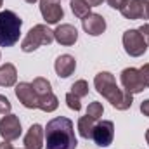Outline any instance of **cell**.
<instances>
[{
	"instance_id": "16",
	"label": "cell",
	"mask_w": 149,
	"mask_h": 149,
	"mask_svg": "<svg viewBox=\"0 0 149 149\" xmlns=\"http://www.w3.org/2000/svg\"><path fill=\"white\" fill-rule=\"evenodd\" d=\"M16 80H17V71L14 64L5 63L3 66H0V85L2 87H12Z\"/></svg>"
},
{
	"instance_id": "26",
	"label": "cell",
	"mask_w": 149,
	"mask_h": 149,
	"mask_svg": "<svg viewBox=\"0 0 149 149\" xmlns=\"http://www.w3.org/2000/svg\"><path fill=\"white\" fill-rule=\"evenodd\" d=\"M139 33L142 35V38L146 40V43L149 45V24H142V26L139 28Z\"/></svg>"
},
{
	"instance_id": "19",
	"label": "cell",
	"mask_w": 149,
	"mask_h": 149,
	"mask_svg": "<svg viewBox=\"0 0 149 149\" xmlns=\"http://www.w3.org/2000/svg\"><path fill=\"white\" fill-rule=\"evenodd\" d=\"M71 10L76 17L83 19L90 14V5L85 2V0H71Z\"/></svg>"
},
{
	"instance_id": "11",
	"label": "cell",
	"mask_w": 149,
	"mask_h": 149,
	"mask_svg": "<svg viewBox=\"0 0 149 149\" xmlns=\"http://www.w3.org/2000/svg\"><path fill=\"white\" fill-rule=\"evenodd\" d=\"M16 97L19 99V102L28 108V109H37L38 106V97L31 87V83H26V81H21L16 85Z\"/></svg>"
},
{
	"instance_id": "14",
	"label": "cell",
	"mask_w": 149,
	"mask_h": 149,
	"mask_svg": "<svg viewBox=\"0 0 149 149\" xmlns=\"http://www.w3.org/2000/svg\"><path fill=\"white\" fill-rule=\"evenodd\" d=\"M43 128L35 123L30 127L28 134L24 135V149H42L43 148Z\"/></svg>"
},
{
	"instance_id": "28",
	"label": "cell",
	"mask_w": 149,
	"mask_h": 149,
	"mask_svg": "<svg viewBox=\"0 0 149 149\" xmlns=\"http://www.w3.org/2000/svg\"><path fill=\"white\" fill-rule=\"evenodd\" d=\"M141 111L144 116H149V99L148 101H142V104H141Z\"/></svg>"
},
{
	"instance_id": "15",
	"label": "cell",
	"mask_w": 149,
	"mask_h": 149,
	"mask_svg": "<svg viewBox=\"0 0 149 149\" xmlns=\"http://www.w3.org/2000/svg\"><path fill=\"white\" fill-rule=\"evenodd\" d=\"M54 68H56L57 76H61V78H68L70 74H73L74 68H76V61H74L73 56H70V54H63V56H59V57L56 59Z\"/></svg>"
},
{
	"instance_id": "18",
	"label": "cell",
	"mask_w": 149,
	"mask_h": 149,
	"mask_svg": "<svg viewBox=\"0 0 149 149\" xmlns=\"http://www.w3.org/2000/svg\"><path fill=\"white\" fill-rule=\"evenodd\" d=\"M94 127H95V120L92 116H81L78 120V132L83 139H92V132H94Z\"/></svg>"
},
{
	"instance_id": "25",
	"label": "cell",
	"mask_w": 149,
	"mask_h": 149,
	"mask_svg": "<svg viewBox=\"0 0 149 149\" xmlns=\"http://www.w3.org/2000/svg\"><path fill=\"white\" fill-rule=\"evenodd\" d=\"M139 71H141V78H142V81H144L146 88H149V63H148V64H144Z\"/></svg>"
},
{
	"instance_id": "6",
	"label": "cell",
	"mask_w": 149,
	"mask_h": 149,
	"mask_svg": "<svg viewBox=\"0 0 149 149\" xmlns=\"http://www.w3.org/2000/svg\"><path fill=\"white\" fill-rule=\"evenodd\" d=\"M120 12L127 19H149V0H125Z\"/></svg>"
},
{
	"instance_id": "20",
	"label": "cell",
	"mask_w": 149,
	"mask_h": 149,
	"mask_svg": "<svg viewBox=\"0 0 149 149\" xmlns=\"http://www.w3.org/2000/svg\"><path fill=\"white\" fill-rule=\"evenodd\" d=\"M31 87H33V90H35L37 97H38V95H43V94L52 92V90H50V81H49L47 78H42V76H38V78L33 80Z\"/></svg>"
},
{
	"instance_id": "22",
	"label": "cell",
	"mask_w": 149,
	"mask_h": 149,
	"mask_svg": "<svg viewBox=\"0 0 149 149\" xmlns=\"http://www.w3.org/2000/svg\"><path fill=\"white\" fill-rule=\"evenodd\" d=\"M102 113H104V108H102V104H101V102H97V101L90 102V104H88V108H87V114H88V116H92L94 120H99V118L102 116Z\"/></svg>"
},
{
	"instance_id": "7",
	"label": "cell",
	"mask_w": 149,
	"mask_h": 149,
	"mask_svg": "<svg viewBox=\"0 0 149 149\" xmlns=\"http://www.w3.org/2000/svg\"><path fill=\"white\" fill-rule=\"evenodd\" d=\"M121 85H123L125 92H128L132 95L146 90V85L141 78V71L137 68H125L121 71Z\"/></svg>"
},
{
	"instance_id": "30",
	"label": "cell",
	"mask_w": 149,
	"mask_h": 149,
	"mask_svg": "<svg viewBox=\"0 0 149 149\" xmlns=\"http://www.w3.org/2000/svg\"><path fill=\"white\" fill-rule=\"evenodd\" d=\"M0 149H14V148H12V144H9L7 141H3V142L0 144Z\"/></svg>"
},
{
	"instance_id": "17",
	"label": "cell",
	"mask_w": 149,
	"mask_h": 149,
	"mask_svg": "<svg viewBox=\"0 0 149 149\" xmlns=\"http://www.w3.org/2000/svg\"><path fill=\"white\" fill-rule=\"evenodd\" d=\"M57 106H59V102H57V97L52 94V92H49V94H43V95H38V109H42V111L45 113H52L57 109Z\"/></svg>"
},
{
	"instance_id": "33",
	"label": "cell",
	"mask_w": 149,
	"mask_h": 149,
	"mask_svg": "<svg viewBox=\"0 0 149 149\" xmlns=\"http://www.w3.org/2000/svg\"><path fill=\"white\" fill-rule=\"evenodd\" d=\"M2 2H3V0H0V5H2Z\"/></svg>"
},
{
	"instance_id": "5",
	"label": "cell",
	"mask_w": 149,
	"mask_h": 149,
	"mask_svg": "<svg viewBox=\"0 0 149 149\" xmlns=\"http://www.w3.org/2000/svg\"><path fill=\"white\" fill-rule=\"evenodd\" d=\"M123 47L125 52L132 57H141L148 50V43L139 33V30H127L123 33Z\"/></svg>"
},
{
	"instance_id": "31",
	"label": "cell",
	"mask_w": 149,
	"mask_h": 149,
	"mask_svg": "<svg viewBox=\"0 0 149 149\" xmlns=\"http://www.w3.org/2000/svg\"><path fill=\"white\" fill-rule=\"evenodd\" d=\"M146 141H148V144H149V130L146 132Z\"/></svg>"
},
{
	"instance_id": "23",
	"label": "cell",
	"mask_w": 149,
	"mask_h": 149,
	"mask_svg": "<svg viewBox=\"0 0 149 149\" xmlns=\"http://www.w3.org/2000/svg\"><path fill=\"white\" fill-rule=\"evenodd\" d=\"M66 102H68V108L73 109V111H80L81 109V104H80V97H76L74 94H66Z\"/></svg>"
},
{
	"instance_id": "24",
	"label": "cell",
	"mask_w": 149,
	"mask_h": 149,
	"mask_svg": "<svg viewBox=\"0 0 149 149\" xmlns=\"http://www.w3.org/2000/svg\"><path fill=\"white\" fill-rule=\"evenodd\" d=\"M10 102H9V99L5 97V95H0V114H9L10 111Z\"/></svg>"
},
{
	"instance_id": "13",
	"label": "cell",
	"mask_w": 149,
	"mask_h": 149,
	"mask_svg": "<svg viewBox=\"0 0 149 149\" xmlns=\"http://www.w3.org/2000/svg\"><path fill=\"white\" fill-rule=\"evenodd\" d=\"M54 40L61 45H73L78 40V31L73 24H61L54 30Z\"/></svg>"
},
{
	"instance_id": "8",
	"label": "cell",
	"mask_w": 149,
	"mask_h": 149,
	"mask_svg": "<svg viewBox=\"0 0 149 149\" xmlns=\"http://www.w3.org/2000/svg\"><path fill=\"white\" fill-rule=\"evenodd\" d=\"M113 137H114V125L109 120H102L99 123H95L94 127V132H92V139L97 146L101 148H108L113 142Z\"/></svg>"
},
{
	"instance_id": "29",
	"label": "cell",
	"mask_w": 149,
	"mask_h": 149,
	"mask_svg": "<svg viewBox=\"0 0 149 149\" xmlns=\"http://www.w3.org/2000/svg\"><path fill=\"white\" fill-rule=\"evenodd\" d=\"M85 2H87V3H88L90 7H95V5H101V3H102L104 0H85Z\"/></svg>"
},
{
	"instance_id": "4",
	"label": "cell",
	"mask_w": 149,
	"mask_h": 149,
	"mask_svg": "<svg viewBox=\"0 0 149 149\" xmlns=\"http://www.w3.org/2000/svg\"><path fill=\"white\" fill-rule=\"evenodd\" d=\"M52 42H54V31H50L47 24H37L24 37L21 49L23 52H33L42 45H50Z\"/></svg>"
},
{
	"instance_id": "21",
	"label": "cell",
	"mask_w": 149,
	"mask_h": 149,
	"mask_svg": "<svg viewBox=\"0 0 149 149\" xmlns=\"http://www.w3.org/2000/svg\"><path fill=\"white\" fill-rule=\"evenodd\" d=\"M71 94H74L76 97H85V95H88V83L85 81V80H78V81H74L73 85H71Z\"/></svg>"
},
{
	"instance_id": "27",
	"label": "cell",
	"mask_w": 149,
	"mask_h": 149,
	"mask_svg": "<svg viewBox=\"0 0 149 149\" xmlns=\"http://www.w3.org/2000/svg\"><path fill=\"white\" fill-rule=\"evenodd\" d=\"M106 2L109 3V7H113V9H118V10H120V7L123 5V2H125V0H106Z\"/></svg>"
},
{
	"instance_id": "32",
	"label": "cell",
	"mask_w": 149,
	"mask_h": 149,
	"mask_svg": "<svg viewBox=\"0 0 149 149\" xmlns=\"http://www.w3.org/2000/svg\"><path fill=\"white\" fill-rule=\"evenodd\" d=\"M24 2H28V3H35L37 0H24Z\"/></svg>"
},
{
	"instance_id": "9",
	"label": "cell",
	"mask_w": 149,
	"mask_h": 149,
	"mask_svg": "<svg viewBox=\"0 0 149 149\" xmlns=\"http://www.w3.org/2000/svg\"><path fill=\"white\" fill-rule=\"evenodd\" d=\"M0 135L7 142L19 139V135H21V121H19V118L16 114H5L0 120Z\"/></svg>"
},
{
	"instance_id": "3",
	"label": "cell",
	"mask_w": 149,
	"mask_h": 149,
	"mask_svg": "<svg viewBox=\"0 0 149 149\" xmlns=\"http://www.w3.org/2000/svg\"><path fill=\"white\" fill-rule=\"evenodd\" d=\"M23 21L12 10L0 12V47H12L21 35Z\"/></svg>"
},
{
	"instance_id": "10",
	"label": "cell",
	"mask_w": 149,
	"mask_h": 149,
	"mask_svg": "<svg viewBox=\"0 0 149 149\" xmlns=\"http://www.w3.org/2000/svg\"><path fill=\"white\" fill-rule=\"evenodd\" d=\"M40 12L47 24H56L64 16V10L59 0H40Z\"/></svg>"
},
{
	"instance_id": "1",
	"label": "cell",
	"mask_w": 149,
	"mask_h": 149,
	"mask_svg": "<svg viewBox=\"0 0 149 149\" xmlns=\"http://www.w3.org/2000/svg\"><path fill=\"white\" fill-rule=\"evenodd\" d=\"M43 135H45L47 149H76L78 146L74 137L73 121L66 116L50 120L43 130Z\"/></svg>"
},
{
	"instance_id": "12",
	"label": "cell",
	"mask_w": 149,
	"mask_h": 149,
	"mask_svg": "<svg viewBox=\"0 0 149 149\" xmlns=\"http://www.w3.org/2000/svg\"><path fill=\"white\" fill-rule=\"evenodd\" d=\"M81 26L83 30L87 31V35H92V37H99L104 33L106 30V21L101 14H88L87 17L81 19Z\"/></svg>"
},
{
	"instance_id": "2",
	"label": "cell",
	"mask_w": 149,
	"mask_h": 149,
	"mask_svg": "<svg viewBox=\"0 0 149 149\" xmlns=\"http://www.w3.org/2000/svg\"><path fill=\"white\" fill-rule=\"evenodd\" d=\"M94 85H95L97 92L111 102L113 108H116V109H120V111L128 109V108L132 106V102H134L132 94L121 90V88L116 85V80H114V76H113L109 71H101V73L95 74Z\"/></svg>"
}]
</instances>
